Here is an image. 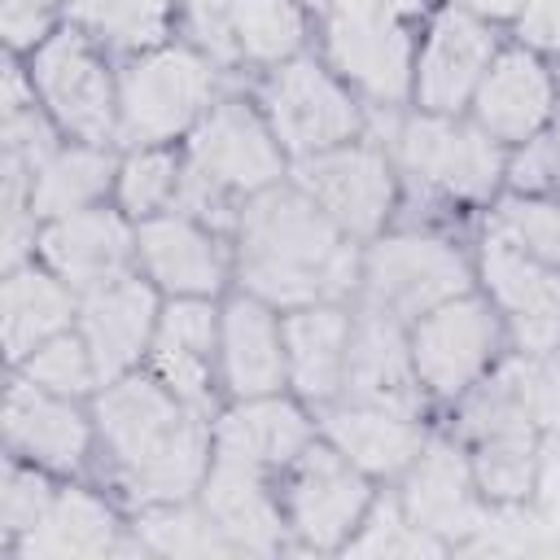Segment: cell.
Segmentation results:
<instances>
[{
  "label": "cell",
  "instance_id": "1",
  "mask_svg": "<svg viewBox=\"0 0 560 560\" xmlns=\"http://www.w3.org/2000/svg\"><path fill=\"white\" fill-rule=\"evenodd\" d=\"M96 481L127 508L197 499L214 455V411L184 402L149 368L92 394Z\"/></svg>",
  "mask_w": 560,
  "mask_h": 560
},
{
  "label": "cell",
  "instance_id": "2",
  "mask_svg": "<svg viewBox=\"0 0 560 560\" xmlns=\"http://www.w3.org/2000/svg\"><path fill=\"white\" fill-rule=\"evenodd\" d=\"M236 284L276 311L354 302L363 245L350 241L293 179L249 197L232 219Z\"/></svg>",
  "mask_w": 560,
  "mask_h": 560
},
{
  "label": "cell",
  "instance_id": "3",
  "mask_svg": "<svg viewBox=\"0 0 560 560\" xmlns=\"http://www.w3.org/2000/svg\"><path fill=\"white\" fill-rule=\"evenodd\" d=\"M372 131L385 140L402 175V206L420 201L429 210L416 223H481V214L508 192L512 149H503L468 114H424L407 105L398 114H372Z\"/></svg>",
  "mask_w": 560,
  "mask_h": 560
},
{
  "label": "cell",
  "instance_id": "4",
  "mask_svg": "<svg viewBox=\"0 0 560 560\" xmlns=\"http://www.w3.org/2000/svg\"><path fill=\"white\" fill-rule=\"evenodd\" d=\"M184 153V188L179 210L219 223L232 232L236 210L289 179V153L280 149L267 114L258 109L249 83L223 92L206 118L179 140Z\"/></svg>",
  "mask_w": 560,
  "mask_h": 560
},
{
  "label": "cell",
  "instance_id": "5",
  "mask_svg": "<svg viewBox=\"0 0 560 560\" xmlns=\"http://www.w3.org/2000/svg\"><path fill=\"white\" fill-rule=\"evenodd\" d=\"M477 236L446 223H416L398 219L381 236L363 245L359 262V298L402 324L420 319L424 311L464 298L477 289Z\"/></svg>",
  "mask_w": 560,
  "mask_h": 560
},
{
  "label": "cell",
  "instance_id": "6",
  "mask_svg": "<svg viewBox=\"0 0 560 560\" xmlns=\"http://www.w3.org/2000/svg\"><path fill=\"white\" fill-rule=\"evenodd\" d=\"M446 429L468 451L477 486L494 512H512L534 499L547 464L542 459L547 438L521 394L512 354L499 363V372H490L446 411Z\"/></svg>",
  "mask_w": 560,
  "mask_h": 560
},
{
  "label": "cell",
  "instance_id": "7",
  "mask_svg": "<svg viewBox=\"0 0 560 560\" xmlns=\"http://www.w3.org/2000/svg\"><path fill=\"white\" fill-rule=\"evenodd\" d=\"M232 88H245V83L223 74L197 44L179 35L136 57H122L118 61V149L179 144L206 118V109Z\"/></svg>",
  "mask_w": 560,
  "mask_h": 560
},
{
  "label": "cell",
  "instance_id": "8",
  "mask_svg": "<svg viewBox=\"0 0 560 560\" xmlns=\"http://www.w3.org/2000/svg\"><path fill=\"white\" fill-rule=\"evenodd\" d=\"M249 92L267 114L289 162H302L372 131V109L315 48L262 70Z\"/></svg>",
  "mask_w": 560,
  "mask_h": 560
},
{
  "label": "cell",
  "instance_id": "9",
  "mask_svg": "<svg viewBox=\"0 0 560 560\" xmlns=\"http://www.w3.org/2000/svg\"><path fill=\"white\" fill-rule=\"evenodd\" d=\"M179 39L197 44L236 83H254L315 48V9L311 0H179Z\"/></svg>",
  "mask_w": 560,
  "mask_h": 560
},
{
  "label": "cell",
  "instance_id": "10",
  "mask_svg": "<svg viewBox=\"0 0 560 560\" xmlns=\"http://www.w3.org/2000/svg\"><path fill=\"white\" fill-rule=\"evenodd\" d=\"M420 22L394 9H324L315 13V52L372 114H398L411 105Z\"/></svg>",
  "mask_w": 560,
  "mask_h": 560
},
{
  "label": "cell",
  "instance_id": "11",
  "mask_svg": "<svg viewBox=\"0 0 560 560\" xmlns=\"http://www.w3.org/2000/svg\"><path fill=\"white\" fill-rule=\"evenodd\" d=\"M22 66L66 140L118 149V57L74 22H61Z\"/></svg>",
  "mask_w": 560,
  "mask_h": 560
},
{
  "label": "cell",
  "instance_id": "12",
  "mask_svg": "<svg viewBox=\"0 0 560 560\" xmlns=\"http://www.w3.org/2000/svg\"><path fill=\"white\" fill-rule=\"evenodd\" d=\"M411 363L438 416H446L468 389H477L512 354L508 328L481 289L451 298L407 324Z\"/></svg>",
  "mask_w": 560,
  "mask_h": 560
},
{
  "label": "cell",
  "instance_id": "13",
  "mask_svg": "<svg viewBox=\"0 0 560 560\" xmlns=\"http://www.w3.org/2000/svg\"><path fill=\"white\" fill-rule=\"evenodd\" d=\"M376 486L363 468H354L332 442L315 438L284 472H280V508L293 538V551L311 556H341L346 542L368 521Z\"/></svg>",
  "mask_w": 560,
  "mask_h": 560
},
{
  "label": "cell",
  "instance_id": "14",
  "mask_svg": "<svg viewBox=\"0 0 560 560\" xmlns=\"http://www.w3.org/2000/svg\"><path fill=\"white\" fill-rule=\"evenodd\" d=\"M289 179L359 245H368L372 236L398 223L402 175L376 131L293 162Z\"/></svg>",
  "mask_w": 560,
  "mask_h": 560
},
{
  "label": "cell",
  "instance_id": "15",
  "mask_svg": "<svg viewBox=\"0 0 560 560\" xmlns=\"http://www.w3.org/2000/svg\"><path fill=\"white\" fill-rule=\"evenodd\" d=\"M508 26H494L468 9L438 0L416 39V70H411V109L424 114H468L477 83L486 79L490 61L508 44Z\"/></svg>",
  "mask_w": 560,
  "mask_h": 560
},
{
  "label": "cell",
  "instance_id": "16",
  "mask_svg": "<svg viewBox=\"0 0 560 560\" xmlns=\"http://www.w3.org/2000/svg\"><path fill=\"white\" fill-rule=\"evenodd\" d=\"M477 289L499 311L512 354L560 350V267L477 223Z\"/></svg>",
  "mask_w": 560,
  "mask_h": 560
},
{
  "label": "cell",
  "instance_id": "17",
  "mask_svg": "<svg viewBox=\"0 0 560 560\" xmlns=\"http://www.w3.org/2000/svg\"><path fill=\"white\" fill-rule=\"evenodd\" d=\"M4 455L52 472L57 481L96 472V416L92 398H66L9 372L4 389Z\"/></svg>",
  "mask_w": 560,
  "mask_h": 560
},
{
  "label": "cell",
  "instance_id": "18",
  "mask_svg": "<svg viewBox=\"0 0 560 560\" xmlns=\"http://www.w3.org/2000/svg\"><path fill=\"white\" fill-rule=\"evenodd\" d=\"M136 271L162 298H223L236 284L232 232L188 210H162L136 223Z\"/></svg>",
  "mask_w": 560,
  "mask_h": 560
},
{
  "label": "cell",
  "instance_id": "19",
  "mask_svg": "<svg viewBox=\"0 0 560 560\" xmlns=\"http://www.w3.org/2000/svg\"><path fill=\"white\" fill-rule=\"evenodd\" d=\"M389 490L398 494L411 525H420L446 551H459L494 512L477 486L468 451L459 446V438L446 424H433L420 455L411 459V468Z\"/></svg>",
  "mask_w": 560,
  "mask_h": 560
},
{
  "label": "cell",
  "instance_id": "20",
  "mask_svg": "<svg viewBox=\"0 0 560 560\" xmlns=\"http://www.w3.org/2000/svg\"><path fill=\"white\" fill-rule=\"evenodd\" d=\"M118 551H140L131 534V512L96 477L57 481L44 516L13 547L18 560H74V556H118Z\"/></svg>",
  "mask_w": 560,
  "mask_h": 560
},
{
  "label": "cell",
  "instance_id": "21",
  "mask_svg": "<svg viewBox=\"0 0 560 560\" xmlns=\"http://www.w3.org/2000/svg\"><path fill=\"white\" fill-rule=\"evenodd\" d=\"M556 105H560V66L538 48H529L525 39L508 35V44L499 48L486 79L472 92L468 118L481 131H490L503 149H516L547 127Z\"/></svg>",
  "mask_w": 560,
  "mask_h": 560
},
{
  "label": "cell",
  "instance_id": "22",
  "mask_svg": "<svg viewBox=\"0 0 560 560\" xmlns=\"http://www.w3.org/2000/svg\"><path fill=\"white\" fill-rule=\"evenodd\" d=\"M162 293L140 276L127 271L118 280H105L88 293H79V337L92 350V363L101 372V385L140 372L158 332V315H162Z\"/></svg>",
  "mask_w": 560,
  "mask_h": 560
},
{
  "label": "cell",
  "instance_id": "23",
  "mask_svg": "<svg viewBox=\"0 0 560 560\" xmlns=\"http://www.w3.org/2000/svg\"><path fill=\"white\" fill-rule=\"evenodd\" d=\"M35 258L52 267L74 293H88L136 271V219H127L114 201L48 219L39 223Z\"/></svg>",
  "mask_w": 560,
  "mask_h": 560
},
{
  "label": "cell",
  "instance_id": "24",
  "mask_svg": "<svg viewBox=\"0 0 560 560\" xmlns=\"http://www.w3.org/2000/svg\"><path fill=\"white\" fill-rule=\"evenodd\" d=\"M219 302L223 298H166L144 368L201 411L223 407L219 389Z\"/></svg>",
  "mask_w": 560,
  "mask_h": 560
},
{
  "label": "cell",
  "instance_id": "25",
  "mask_svg": "<svg viewBox=\"0 0 560 560\" xmlns=\"http://www.w3.org/2000/svg\"><path fill=\"white\" fill-rule=\"evenodd\" d=\"M219 389L223 402L289 389L284 311L245 289H232L219 302Z\"/></svg>",
  "mask_w": 560,
  "mask_h": 560
},
{
  "label": "cell",
  "instance_id": "26",
  "mask_svg": "<svg viewBox=\"0 0 560 560\" xmlns=\"http://www.w3.org/2000/svg\"><path fill=\"white\" fill-rule=\"evenodd\" d=\"M197 503L219 525L236 556H280L293 551L284 508H280V477L249 468L241 459L210 455V472L197 490Z\"/></svg>",
  "mask_w": 560,
  "mask_h": 560
},
{
  "label": "cell",
  "instance_id": "27",
  "mask_svg": "<svg viewBox=\"0 0 560 560\" xmlns=\"http://www.w3.org/2000/svg\"><path fill=\"white\" fill-rule=\"evenodd\" d=\"M341 398L381 402V407H398V411H411V416H438L420 376H416L411 332L398 315H385L376 306L354 302V332H350Z\"/></svg>",
  "mask_w": 560,
  "mask_h": 560
},
{
  "label": "cell",
  "instance_id": "28",
  "mask_svg": "<svg viewBox=\"0 0 560 560\" xmlns=\"http://www.w3.org/2000/svg\"><path fill=\"white\" fill-rule=\"evenodd\" d=\"M315 438V411L289 389L262 398H228L214 411V455L241 459L271 477H280Z\"/></svg>",
  "mask_w": 560,
  "mask_h": 560
},
{
  "label": "cell",
  "instance_id": "29",
  "mask_svg": "<svg viewBox=\"0 0 560 560\" xmlns=\"http://www.w3.org/2000/svg\"><path fill=\"white\" fill-rule=\"evenodd\" d=\"M315 420H319V438L332 442L376 486H394L411 468V459L420 455L424 438L438 424L433 416H411L398 407L354 402V398L328 402L324 411H315Z\"/></svg>",
  "mask_w": 560,
  "mask_h": 560
},
{
  "label": "cell",
  "instance_id": "30",
  "mask_svg": "<svg viewBox=\"0 0 560 560\" xmlns=\"http://www.w3.org/2000/svg\"><path fill=\"white\" fill-rule=\"evenodd\" d=\"M354 332V302H315L284 311V363L289 394L311 411H324L346 389V359Z\"/></svg>",
  "mask_w": 560,
  "mask_h": 560
},
{
  "label": "cell",
  "instance_id": "31",
  "mask_svg": "<svg viewBox=\"0 0 560 560\" xmlns=\"http://www.w3.org/2000/svg\"><path fill=\"white\" fill-rule=\"evenodd\" d=\"M79 319V293L39 258L4 267L0 276V346L4 363L18 368L31 350L70 332Z\"/></svg>",
  "mask_w": 560,
  "mask_h": 560
},
{
  "label": "cell",
  "instance_id": "32",
  "mask_svg": "<svg viewBox=\"0 0 560 560\" xmlns=\"http://www.w3.org/2000/svg\"><path fill=\"white\" fill-rule=\"evenodd\" d=\"M114 175H118V149L109 144H83V140H61L31 175V210L39 223L114 201Z\"/></svg>",
  "mask_w": 560,
  "mask_h": 560
},
{
  "label": "cell",
  "instance_id": "33",
  "mask_svg": "<svg viewBox=\"0 0 560 560\" xmlns=\"http://www.w3.org/2000/svg\"><path fill=\"white\" fill-rule=\"evenodd\" d=\"M66 22L88 31L109 57H136L179 35V0H61Z\"/></svg>",
  "mask_w": 560,
  "mask_h": 560
},
{
  "label": "cell",
  "instance_id": "34",
  "mask_svg": "<svg viewBox=\"0 0 560 560\" xmlns=\"http://www.w3.org/2000/svg\"><path fill=\"white\" fill-rule=\"evenodd\" d=\"M184 188V153L179 144H127L118 149L114 175V206L127 219H153L179 206Z\"/></svg>",
  "mask_w": 560,
  "mask_h": 560
},
{
  "label": "cell",
  "instance_id": "35",
  "mask_svg": "<svg viewBox=\"0 0 560 560\" xmlns=\"http://www.w3.org/2000/svg\"><path fill=\"white\" fill-rule=\"evenodd\" d=\"M131 534L144 556H236L197 499L131 512Z\"/></svg>",
  "mask_w": 560,
  "mask_h": 560
},
{
  "label": "cell",
  "instance_id": "36",
  "mask_svg": "<svg viewBox=\"0 0 560 560\" xmlns=\"http://www.w3.org/2000/svg\"><path fill=\"white\" fill-rule=\"evenodd\" d=\"M481 228H494L499 236L516 241L534 258L560 267V197H525V192H503L486 214Z\"/></svg>",
  "mask_w": 560,
  "mask_h": 560
},
{
  "label": "cell",
  "instance_id": "37",
  "mask_svg": "<svg viewBox=\"0 0 560 560\" xmlns=\"http://www.w3.org/2000/svg\"><path fill=\"white\" fill-rule=\"evenodd\" d=\"M18 376H26L31 385L39 389H52V394H66V398H92L101 389V372L92 363V350L83 346L79 328L70 332H57L52 341H44L39 350H31L18 368H9Z\"/></svg>",
  "mask_w": 560,
  "mask_h": 560
},
{
  "label": "cell",
  "instance_id": "38",
  "mask_svg": "<svg viewBox=\"0 0 560 560\" xmlns=\"http://www.w3.org/2000/svg\"><path fill=\"white\" fill-rule=\"evenodd\" d=\"M341 556H446V547L438 538H429L420 525H411L398 494L385 486Z\"/></svg>",
  "mask_w": 560,
  "mask_h": 560
},
{
  "label": "cell",
  "instance_id": "39",
  "mask_svg": "<svg viewBox=\"0 0 560 560\" xmlns=\"http://www.w3.org/2000/svg\"><path fill=\"white\" fill-rule=\"evenodd\" d=\"M57 490V477L4 455V481H0V547L13 556V547L31 534V525L44 516L48 499Z\"/></svg>",
  "mask_w": 560,
  "mask_h": 560
},
{
  "label": "cell",
  "instance_id": "40",
  "mask_svg": "<svg viewBox=\"0 0 560 560\" xmlns=\"http://www.w3.org/2000/svg\"><path fill=\"white\" fill-rule=\"evenodd\" d=\"M508 192L560 197V105L538 136L508 153Z\"/></svg>",
  "mask_w": 560,
  "mask_h": 560
},
{
  "label": "cell",
  "instance_id": "41",
  "mask_svg": "<svg viewBox=\"0 0 560 560\" xmlns=\"http://www.w3.org/2000/svg\"><path fill=\"white\" fill-rule=\"evenodd\" d=\"M521 394L547 442H560V350L547 354H512Z\"/></svg>",
  "mask_w": 560,
  "mask_h": 560
},
{
  "label": "cell",
  "instance_id": "42",
  "mask_svg": "<svg viewBox=\"0 0 560 560\" xmlns=\"http://www.w3.org/2000/svg\"><path fill=\"white\" fill-rule=\"evenodd\" d=\"M66 22L61 0H0V35L9 57H31Z\"/></svg>",
  "mask_w": 560,
  "mask_h": 560
},
{
  "label": "cell",
  "instance_id": "43",
  "mask_svg": "<svg viewBox=\"0 0 560 560\" xmlns=\"http://www.w3.org/2000/svg\"><path fill=\"white\" fill-rule=\"evenodd\" d=\"M512 35L560 66V0H525L521 18L512 22Z\"/></svg>",
  "mask_w": 560,
  "mask_h": 560
},
{
  "label": "cell",
  "instance_id": "44",
  "mask_svg": "<svg viewBox=\"0 0 560 560\" xmlns=\"http://www.w3.org/2000/svg\"><path fill=\"white\" fill-rule=\"evenodd\" d=\"M438 0H311L315 13L324 9H394V13H407V18H424Z\"/></svg>",
  "mask_w": 560,
  "mask_h": 560
},
{
  "label": "cell",
  "instance_id": "45",
  "mask_svg": "<svg viewBox=\"0 0 560 560\" xmlns=\"http://www.w3.org/2000/svg\"><path fill=\"white\" fill-rule=\"evenodd\" d=\"M446 4L468 9V13H477V18L494 22V26H508V31H512V22H516L521 9H525V0H446Z\"/></svg>",
  "mask_w": 560,
  "mask_h": 560
}]
</instances>
